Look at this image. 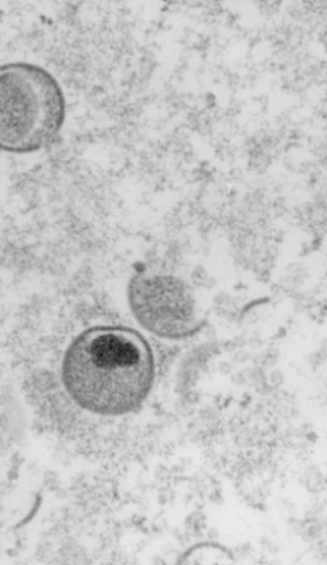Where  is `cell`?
<instances>
[{
	"label": "cell",
	"mask_w": 327,
	"mask_h": 565,
	"mask_svg": "<svg viewBox=\"0 0 327 565\" xmlns=\"http://www.w3.org/2000/svg\"><path fill=\"white\" fill-rule=\"evenodd\" d=\"M155 380V358L144 337L116 326L94 327L67 347L63 386L82 409L120 416L140 408Z\"/></svg>",
	"instance_id": "cell-1"
},
{
	"label": "cell",
	"mask_w": 327,
	"mask_h": 565,
	"mask_svg": "<svg viewBox=\"0 0 327 565\" xmlns=\"http://www.w3.org/2000/svg\"><path fill=\"white\" fill-rule=\"evenodd\" d=\"M65 116V96L52 74L28 63L0 66V150L44 149L59 138Z\"/></svg>",
	"instance_id": "cell-2"
},
{
	"label": "cell",
	"mask_w": 327,
	"mask_h": 565,
	"mask_svg": "<svg viewBox=\"0 0 327 565\" xmlns=\"http://www.w3.org/2000/svg\"><path fill=\"white\" fill-rule=\"evenodd\" d=\"M128 299L135 319L155 335L183 339L200 329L194 294L177 277L135 275L129 282Z\"/></svg>",
	"instance_id": "cell-3"
}]
</instances>
